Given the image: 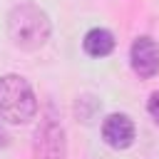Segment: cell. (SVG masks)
I'll return each instance as SVG.
<instances>
[{
	"mask_svg": "<svg viewBox=\"0 0 159 159\" xmlns=\"http://www.w3.org/2000/svg\"><path fill=\"white\" fill-rule=\"evenodd\" d=\"M37 99L32 87L20 75L0 77V117L10 124H25L35 117Z\"/></svg>",
	"mask_w": 159,
	"mask_h": 159,
	"instance_id": "1",
	"label": "cell"
},
{
	"mask_svg": "<svg viewBox=\"0 0 159 159\" xmlns=\"http://www.w3.org/2000/svg\"><path fill=\"white\" fill-rule=\"evenodd\" d=\"M10 40L22 50H37L50 37V20L35 5H20L7 17Z\"/></svg>",
	"mask_w": 159,
	"mask_h": 159,
	"instance_id": "2",
	"label": "cell"
},
{
	"mask_svg": "<svg viewBox=\"0 0 159 159\" xmlns=\"http://www.w3.org/2000/svg\"><path fill=\"white\" fill-rule=\"evenodd\" d=\"M132 67L139 77H154L159 72V45L152 37H137L132 42Z\"/></svg>",
	"mask_w": 159,
	"mask_h": 159,
	"instance_id": "3",
	"label": "cell"
},
{
	"mask_svg": "<svg viewBox=\"0 0 159 159\" xmlns=\"http://www.w3.org/2000/svg\"><path fill=\"white\" fill-rule=\"evenodd\" d=\"M37 159H65V132L55 122H45L35 132Z\"/></svg>",
	"mask_w": 159,
	"mask_h": 159,
	"instance_id": "4",
	"label": "cell"
},
{
	"mask_svg": "<svg viewBox=\"0 0 159 159\" xmlns=\"http://www.w3.org/2000/svg\"><path fill=\"white\" fill-rule=\"evenodd\" d=\"M102 137L112 149H127L134 142V124L127 114H109L102 124Z\"/></svg>",
	"mask_w": 159,
	"mask_h": 159,
	"instance_id": "5",
	"label": "cell"
},
{
	"mask_svg": "<svg viewBox=\"0 0 159 159\" xmlns=\"http://www.w3.org/2000/svg\"><path fill=\"white\" fill-rule=\"evenodd\" d=\"M114 50V37L109 30H102V27H94L84 35V52L92 55V57H104Z\"/></svg>",
	"mask_w": 159,
	"mask_h": 159,
	"instance_id": "6",
	"label": "cell"
},
{
	"mask_svg": "<svg viewBox=\"0 0 159 159\" xmlns=\"http://www.w3.org/2000/svg\"><path fill=\"white\" fill-rule=\"evenodd\" d=\"M149 114L154 117V122L159 124V92H152V97H149Z\"/></svg>",
	"mask_w": 159,
	"mask_h": 159,
	"instance_id": "7",
	"label": "cell"
},
{
	"mask_svg": "<svg viewBox=\"0 0 159 159\" xmlns=\"http://www.w3.org/2000/svg\"><path fill=\"white\" fill-rule=\"evenodd\" d=\"M7 144V132H5V127L0 124V147H5Z\"/></svg>",
	"mask_w": 159,
	"mask_h": 159,
	"instance_id": "8",
	"label": "cell"
}]
</instances>
